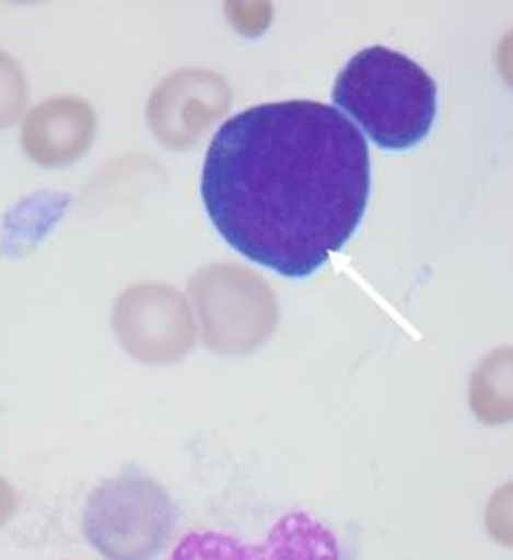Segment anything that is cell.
Masks as SVG:
<instances>
[{
  "instance_id": "obj_1",
  "label": "cell",
  "mask_w": 513,
  "mask_h": 560,
  "mask_svg": "<svg viewBox=\"0 0 513 560\" xmlns=\"http://www.w3.org/2000/svg\"><path fill=\"white\" fill-rule=\"evenodd\" d=\"M371 192L364 136L315 101L249 107L219 127L201 197L218 234L254 265L307 279L357 234Z\"/></svg>"
},
{
  "instance_id": "obj_2",
  "label": "cell",
  "mask_w": 513,
  "mask_h": 560,
  "mask_svg": "<svg viewBox=\"0 0 513 560\" xmlns=\"http://www.w3.org/2000/svg\"><path fill=\"white\" fill-rule=\"evenodd\" d=\"M331 98L378 148L404 152L430 133L438 86L420 63L405 54L374 46L358 51L343 66Z\"/></svg>"
},
{
  "instance_id": "obj_3",
  "label": "cell",
  "mask_w": 513,
  "mask_h": 560,
  "mask_svg": "<svg viewBox=\"0 0 513 560\" xmlns=\"http://www.w3.org/2000/svg\"><path fill=\"white\" fill-rule=\"evenodd\" d=\"M178 510L160 482L127 470L96 487L84 505L82 532L105 560H154L171 545Z\"/></svg>"
},
{
  "instance_id": "obj_4",
  "label": "cell",
  "mask_w": 513,
  "mask_h": 560,
  "mask_svg": "<svg viewBox=\"0 0 513 560\" xmlns=\"http://www.w3.org/2000/svg\"><path fill=\"white\" fill-rule=\"evenodd\" d=\"M171 560H342V548L327 524L296 510L282 515L260 542L218 529L188 532Z\"/></svg>"
},
{
  "instance_id": "obj_5",
  "label": "cell",
  "mask_w": 513,
  "mask_h": 560,
  "mask_svg": "<svg viewBox=\"0 0 513 560\" xmlns=\"http://www.w3.org/2000/svg\"><path fill=\"white\" fill-rule=\"evenodd\" d=\"M470 409L485 425L513 421V346L495 348L470 374Z\"/></svg>"
},
{
  "instance_id": "obj_6",
  "label": "cell",
  "mask_w": 513,
  "mask_h": 560,
  "mask_svg": "<svg viewBox=\"0 0 513 560\" xmlns=\"http://www.w3.org/2000/svg\"><path fill=\"white\" fill-rule=\"evenodd\" d=\"M482 522L495 545L513 550V481L503 482L493 491L485 505Z\"/></svg>"
},
{
  "instance_id": "obj_7",
  "label": "cell",
  "mask_w": 513,
  "mask_h": 560,
  "mask_svg": "<svg viewBox=\"0 0 513 560\" xmlns=\"http://www.w3.org/2000/svg\"><path fill=\"white\" fill-rule=\"evenodd\" d=\"M498 63L501 77L513 89V30L499 44Z\"/></svg>"
}]
</instances>
